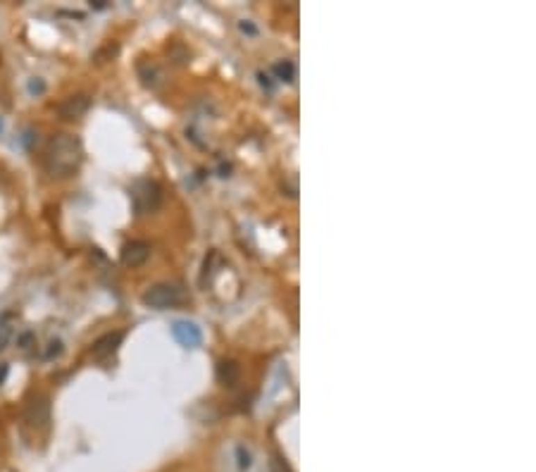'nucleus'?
I'll use <instances>...</instances> for the list:
<instances>
[{"label": "nucleus", "mask_w": 536, "mask_h": 472, "mask_svg": "<svg viewBox=\"0 0 536 472\" xmlns=\"http://www.w3.org/2000/svg\"><path fill=\"white\" fill-rule=\"evenodd\" d=\"M131 203L138 215H148L163 205V186L153 179H141L131 186Z\"/></svg>", "instance_id": "obj_3"}, {"label": "nucleus", "mask_w": 536, "mask_h": 472, "mask_svg": "<svg viewBox=\"0 0 536 472\" xmlns=\"http://www.w3.org/2000/svg\"><path fill=\"white\" fill-rule=\"evenodd\" d=\"M172 334H174V339L184 348H198L200 343H203V332H200V327L188 320H177L174 325H172Z\"/></svg>", "instance_id": "obj_6"}, {"label": "nucleus", "mask_w": 536, "mask_h": 472, "mask_svg": "<svg viewBox=\"0 0 536 472\" xmlns=\"http://www.w3.org/2000/svg\"><path fill=\"white\" fill-rule=\"evenodd\" d=\"M122 341H124V332H108V334H103L100 339H96L91 346V355L98 360H105V358H113V355L117 353V348L122 346Z\"/></svg>", "instance_id": "obj_8"}, {"label": "nucleus", "mask_w": 536, "mask_h": 472, "mask_svg": "<svg viewBox=\"0 0 536 472\" xmlns=\"http://www.w3.org/2000/svg\"><path fill=\"white\" fill-rule=\"evenodd\" d=\"M83 163V146L74 134H55L43 151V168L55 179L72 177Z\"/></svg>", "instance_id": "obj_1"}, {"label": "nucleus", "mask_w": 536, "mask_h": 472, "mask_svg": "<svg viewBox=\"0 0 536 472\" xmlns=\"http://www.w3.org/2000/svg\"><path fill=\"white\" fill-rule=\"evenodd\" d=\"M236 455H238V468H241V470L250 468V463H253V460H250V451L243 446V443H238V446H236Z\"/></svg>", "instance_id": "obj_12"}, {"label": "nucleus", "mask_w": 536, "mask_h": 472, "mask_svg": "<svg viewBox=\"0 0 536 472\" xmlns=\"http://www.w3.org/2000/svg\"><path fill=\"white\" fill-rule=\"evenodd\" d=\"M275 74L279 76V79H284V81H293L295 79V65L291 63V60L277 63L275 65Z\"/></svg>", "instance_id": "obj_10"}, {"label": "nucleus", "mask_w": 536, "mask_h": 472, "mask_svg": "<svg viewBox=\"0 0 536 472\" xmlns=\"http://www.w3.org/2000/svg\"><path fill=\"white\" fill-rule=\"evenodd\" d=\"M88 108H91V98H88L86 93H76V96H70L63 105H60L58 113H60V117L67 122H76L88 113Z\"/></svg>", "instance_id": "obj_7"}, {"label": "nucleus", "mask_w": 536, "mask_h": 472, "mask_svg": "<svg viewBox=\"0 0 536 472\" xmlns=\"http://www.w3.org/2000/svg\"><path fill=\"white\" fill-rule=\"evenodd\" d=\"M24 422L33 430H46L50 425V398L46 393H33L24 405Z\"/></svg>", "instance_id": "obj_4"}, {"label": "nucleus", "mask_w": 536, "mask_h": 472, "mask_svg": "<svg viewBox=\"0 0 536 472\" xmlns=\"http://www.w3.org/2000/svg\"><path fill=\"white\" fill-rule=\"evenodd\" d=\"M5 377H8V365H0V384H3V382H5Z\"/></svg>", "instance_id": "obj_16"}, {"label": "nucleus", "mask_w": 536, "mask_h": 472, "mask_svg": "<svg viewBox=\"0 0 536 472\" xmlns=\"http://www.w3.org/2000/svg\"><path fill=\"white\" fill-rule=\"evenodd\" d=\"M31 341H33V334H31V332H26V334L19 336V346H22V348H29Z\"/></svg>", "instance_id": "obj_15"}, {"label": "nucleus", "mask_w": 536, "mask_h": 472, "mask_svg": "<svg viewBox=\"0 0 536 472\" xmlns=\"http://www.w3.org/2000/svg\"><path fill=\"white\" fill-rule=\"evenodd\" d=\"M91 5H93V8H96V10H103V8H105L103 0H96V3H91Z\"/></svg>", "instance_id": "obj_18"}, {"label": "nucleus", "mask_w": 536, "mask_h": 472, "mask_svg": "<svg viewBox=\"0 0 536 472\" xmlns=\"http://www.w3.org/2000/svg\"><path fill=\"white\" fill-rule=\"evenodd\" d=\"M58 355H63V341H60V339H53V341H50V348L46 351V358L53 360V358H58Z\"/></svg>", "instance_id": "obj_13"}, {"label": "nucleus", "mask_w": 536, "mask_h": 472, "mask_svg": "<svg viewBox=\"0 0 536 472\" xmlns=\"http://www.w3.org/2000/svg\"><path fill=\"white\" fill-rule=\"evenodd\" d=\"M141 301L153 310L177 308V305L184 303V288L179 284H172V282H160V284H153L143 291Z\"/></svg>", "instance_id": "obj_2"}, {"label": "nucleus", "mask_w": 536, "mask_h": 472, "mask_svg": "<svg viewBox=\"0 0 536 472\" xmlns=\"http://www.w3.org/2000/svg\"><path fill=\"white\" fill-rule=\"evenodd\" d=\"M29 88H31V91H38V93H41V91H43V84H41V81H31Z\"/></svg>", "instance_id": "obj_17"}, {"label": "nucleus", "mask_w": 536, "mask_h": 472, "mask_svg": "<svg viewBox=\"0 0 536 472\" xmlns=\"http://www.w3.org/2000/svg\"><path fill=\"white\" fill-rule=\"evenodd\" d=\"M148 258H150V243L138 241V238L127 241L120 251V260L127 268H141V265H146Z\"/></svg>", "instance_id": "obj_5"}, {"label": "nucleus", "mask_w": 536, "mask_h": 472, "mask_svg": "<svg viewBox=\"0 0 536 472\" xmlns=\"http://www.w3.org/2000/svg\"><path fill=\"white\" fill-rule=\"evenodd\" d=\"M238 377H241V365H238L236 360L232 358L220 360V365H217V382H220V384L234 386L238 382Z\"/></svg>", "instance_id": "obj_9"}, {"label": "nucleus", "mask_w": 536, "mask_h": 472, "mask_svg": "<svg viewBox=\"0 0 536 472\" xmlns=\"http://www.w3.org/2000/svg\"><path fill=\"white\" fill-rule=\"evenodd\" d=\"M10 336H13V327H10V325H0V351L8 346Z\"/></svg>", "instance_id": "obj_14"}, {"label": "nucleus", "mask_w": 536, "mask_h": 472, "mask_svg": "<svg viewBox=\"0 0 536 472\" xmlns=\"http://www.w3.org/2000/svg\"><path fill=\"white\" fill-rule=\"evenodd\" d=\"M270 472H293V470H291V465L286 463V458H282V455H272Z\"/></svg>", "instance_id": "obj_11"}]
</instances>
